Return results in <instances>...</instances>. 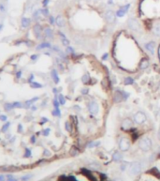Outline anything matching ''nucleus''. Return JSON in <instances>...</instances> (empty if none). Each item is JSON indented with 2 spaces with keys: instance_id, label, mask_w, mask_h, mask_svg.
Returning <instances> with one entry per match:
<instances>
[{
  "instance_id": "1",
  "label": "nucleus",
  "mask_w": 160,
  "mask_h": 181,
  "mask_svg": "<svg viewBox=\"0 0 160 181\" xmlns=\"http://www.w3.org/2000/svg\"><path fill=\"white\" fill-rule=\"evenodd\" d=\"M138 145H139V149H141L142 151L147 152V151L151 150V148H152V146H153V142H152V140H151L149 137H143V138H141L139 141Z\"/></svg>"
},
{
  "instance_id": "2",
  "label": "nucleus",
  "mask_w": 160,
  "mask_h": 181,
  "mask_svg": "<svg viewBox=\"0 0 160 181\" xmlns=\"http://www.w3.org/2000/svg\"><path fill=\"white\" fill-rule=\"evenodd\" d=\"M141 170H142V167L139 161H134L129 166V173L132 176H137V175L140 174Z\"/></svg>"
},
{
  "instance_id": "3",
  "label": "nucleus",
  "mask_w": 160,
  "mask_h": 181,
  "mask_svg": "<svg viewBox=\"0 0 160 181\" xmlns=\"http://www.w3.org/2000/svg\"><path fill=\"white\" fill-rule=\"evenodd\" d=\"M118 146H119V149L121 151L126 152V151H127L128 149L130 148V142H129V140L127 138L122 137L118 142Z\"/></svg>"
},
{
  "instance_id": "4",
  "label": "nucleus",
  "mask_w": 160,
  "mask_h": 181,
  "mask_svg": "<svg viewBox=\"0 0 160 181\" xmlns=\"http://www.w3.org/2000/svg\"><path fill=\"white\" fill-rule=\"evenodd\" d=\"M146 119H147V116H146V115H145V113L143 112H137L135 115H134L133 116V120L134 122L136 123V124H139V125H141V124H143L145 121H146Z\"/></svg>"
},
{
  "instance_id": "5",
  "label": "nucleus",
  "mask_w": 160,
  "mask_h": 181,
  "mask_svg": "<svg viewBox=\"0 0 160 181\" xmlns=\"http://www.w3.org/2000/svg\"><path fill=\"white\" fill-rule=\"evenodd\" d=\"M127 26L128 27L133 30V31H139L140 30V25H139V21L135 18H130L127 21Z\"/></svg>"
},
{
  "instance_id": "6",
  "label": "nucleus",
  "mask_w": 160,
  "mask_h": 181,
  "mask_svg": "<svg viewBox=\"0 0 160 181\" xmlns=\"http://www.w3.org/2000/svg\"><path fill=\"white\" fill-rule=\"evenodd\" d=\"M132 125H133V121H132V119H130L129 117H126V118H125L123 121H122L121 129H122L123 130H128V129H131Z\"/></svg>"
},
{
  "instance_id": "7",
  "label": "nucleus",
  "mask_w": 160,
  "mask_h": 181,
  "mask_svg": "<svg viewBox=\"0 0 160 181\" xmlns=\"http://www.w3.org/2000/svg\"><path fill=\"white\" fill-rule=\"evenodd\" d=\"M88 110L92 115H96L99 111V106L96 101H90L88 104Z\"/></svg>"
},
{
  "instance_id": "8",
  "label": "nucleus",
  "mask_w": 160,
  "mask_h": 181,
  "mask_svg": "<svg viewBox=\"0 0 160 181\" xmlns=\"http://www.w3.org/2000/svg\"><path fill=\"white\" fill-rule=\"evenodd\" d=\"M115 18H116V13H114L112 11L109 10L105 12V19L109 24H112L113 22L115 21Z\"/></svg>"
},
{
  "instance_id": "9",
  "label": "nucleus",
  "mask_w": 160,
  "mask_h": 181,
  "mask_svg": "<svg viewBox=\"0 0 160 181\" xmlns=\"http://www.w3.org/2000/svg\"><path fill=\"white\" fill-rule=\"evenodd\" d=\"M130 4H126V5L123 6V7H121L117 11H116V16L117 17H124L126 14V12L129 11V9H130Z\"/></svg>"
},
{
  "instance_id": "10",
  "label": "nucleus",
  "mask_w": 160,
  "mask_h": 181,
  "mask_svg": "<svg viewBox=\"0 0 160 181\" xmlns=\"http://www.w3.org/2000/svg\"><path fill=\"white\" fill-rule=\"evenodd\" d=\"M144 47L145 49L149 52L151 54H155V41H150V42L146 43L145 45H144Z\"/></svg>"
},
{
  "instance_id": "11",
  "label": "nucleus",
  "mask_w": 160,
  "mask_h": 181,
  "mask_svg": "<svg viewBox=\"0 0 160 181\" xmlns=\"http://www.w3.org/2000/svg\"><path fill=\"white\" fill-rule=\"evenodd\" d=\"M123 160V154L120 153L119 151H115L113 154H112V160L115 161V162H119V161H122Z\"/></svg>"
},
{
  "instance_id": "12",
  "label": "nucleus",
  "mask_w": 160,
  "mask_h": 181,
  "mask_svg": "<svg viewBox=\"0 0 160 181\" xmlns=\"http://www.w3.org/2000/svg\"><path fill=\"white\" fill-rule=\"evenodd\" d=\"M124 100L123 95H122V91H116L114 93V96H113V101L115 103H118L120 101H122Z\"/></svg>"
},
{
  "instance_id": "13",
  "label": "nucleus",
  "mask_w": 160,
  "mask_h": 181,
  "mask_svg": "<svg viewBox=\"0 0 160 181\" xmlns=\"http://www.w3.org/2000/svg\"><path fill=\"white\" fill-rule=\"evenodd\" d=\"M55 23H56V25H57L59 27H64L65 25H66L65 19L61 16V15H59V16L56 17V19H55Z\"/></svg>"
},
{
  "instance_id": "14",
  "label": "nucleus",
  "mask_w": 160,
  "mask_h": 181,
  "mask_svg": "<svg viewBox=\"0 0 160 181\" xmlns=\"http://www.w3.org/2000/svg\"><path fill=\"white\" fill-rule=\"evenodd\" d=\"M149 60L146 58H143L141 61H140V63H139V69H146L148 67H149Z\"/></svg>"
},
{
  "instance_id": "15",
  "label": "nucleus",
  "mask_w": 160,
  "mask_h": 181,
  "mask_svg": "<svg viewBox=\"0 0 160 181\" xmlns=\"http://www.w3.org/2000/svg\"><path fill=\"white\" fill-rule=\"evenodd\" d=\"M51 74H52V77H53V82H54L55 84H58V83H59V77H58V74H57V71H56L55 69H53Z\"/></svg>"
},
{
  "instance_id": "16",
  "label": "nucleus",
  "mask_w": 160,
  "mask_h": 181,
  "mask_svg": "<svg viewBox=\"0 0 160 181\" xmlns=\"http://www.w3.org/2000/svg\"><path fill=\"white\" fill-rule=\"evenodd\" d=\"M100 144V141H92L90 143L87 144V147L88 148H94V147H96Z\"/></svg>"
},
{
  "instance_id": "17",
  "label": "nucleus",
  "mask_w": 160,
  "mask_h": 181,
  "mask_svg": "<svg viewBox=\"0 0 160 181\" xmlns=\"http://www.w3.org/2000/svg\"><path fill=\"white\" fill-rule=\"evenodd\" d=\"M81 81L84 85H87L89 82H90V76L88 73H85L84 75H82V78H81Z\"/></svg>"
},
{
  "instance_id": "18",
  "label": "nucleus",
  "mask_w": 160,
  "mask_h": 181,
  "mask_svg": "<svg viewBox=\"0 0 160 181\" xmlns=\"http://www.w3.org/2000/svg\"><path fill=\"white\" fill-rule=\"evenodd\" d=\"M134 84V79L132 77H126L125 78V85H130Z\"/></svg>"
},
{
  "instance_id": "19",
  "label": "nucleus",
  "mask_w": 160,
  "mask_h": 181,
  "mask_svg": "<svg viewBox=\"0 0 160 181\" xmlns=\"http://www.w3.org/2000/svg\"><path fill=\"white\" fill-rule=\"evenodd\" d=\"M30 24V20L28 18H23L22 19V26L23 27H27Z\"/></svg>"
},
{
  "instance_id": "20",
  "label": "nucleus",
  "mask_w": 160,
  "mask_h": 181,
  "mask_svg": "<svg viewBox=\"0 0 160 181\" xmlns=\"http://www.w3.org/2000/svg\"><path fill=\"white\" fill-rule=\"evenodd\" d=\"M44 34H45V36H46L47 38L53 37V31H52V29H51V28H46V29L44 30Z\"/></svg>"
},
{
  "instance_id": "21",
  "label": "nucleus",
  "mask_w": 160,
  "mask_h": 181,
  "mask_svg": "<svg viewBox=\"0 0 160 181\" xmlns=\"http://www.w3.org/2000/svg\"><path fill=\"white\" fill-rule=\"evenodd\" d=\"M34 30H35V33L37 34V37H39L40 36V33H41V27H40V26H38V25L35 26Z\"/></svg>"
},
{
  "instance_id": "22",
  "label": "nucleus",
  "mask_w": 160,
  "mask_h": 181,
  "mask_svg": "<svg viewBox=\"0 0 160 181\" xmlns=\"http://www.w3.org/2000/svg\"><path fill=\"white\" fill-rule=\"evenodd\" d=\"M154 33H155L157 37H160V25H156L154 27Z\"/></svg>"
},
{
  "instance_id": "23",
  "label": "nucleus",
  "mask_w": 160,
  "mask_h": 181,
  "mask_svg": "<svg viewBox=\"0 0 160 181\" xmlns=\"http://www.w3.org/2000/svg\"><path fill=\"white\" fill-rule=\"evenodd\" d=\"M58 101H59V103L61 104V105H64L65 103H66V99H65V97L63 95H59L58 97Z\"/></svg>"
},
{
  "instance_id": "24",
  "label": "nucleus",
  "mask_w": 160,
  "mask_h": 181,
  "mask_svg": "<svg viewBox=\"0 0 160 181\" xmlns=\"http://www.w3.org/2000/svg\"><path fill=\"white\" fill-rule=\"evenodd\" d=\"M51 47V44L48 42H44L42 43V44H40L38 47H37V49H42V48H50Z\"/></svg>"
},
{
  "instance_id": "25",
  "label": "nucleus",
  "mask_w": 160,
  "mask_h": 181,
  "mask_svg": "<svg viewBox=\"0 0 160 181\" xmlns=\"http://www.w3.org/2000/svg\"><path fill=\"white\" fill-rule=\"evenodd\" d=\"M53 115L55 116H61V113L59 111V108H55V110L53 112Z\"/></svg>"
},
{
  "instance_id": "26",
  "label": "nucleus",
  "mask_w": 160,
  "mask_h": 181,
  "mask_svg": "<svg viewBox=\"0 0 160 181\" xmlns=\"http://www.w3.org/2000/svg\"><path fill=\"white\" fill-rule=\"evenodd\" d=\"M62 43L64 44L65 46H69V40L68 39H66V38H63V39H62Z\"/></svg>"
},
{
  "instance_id": "27",
  "label": "nucleus",
  "mask_w": 160,
  "mask_h": 181,
  "mask_svg": "<svg viewBox=\"0 0 160 181\" xmlns=\"http://www.w3.org/2000/svg\"><path fill=\"white\" fill-rule=\"evenodd\" d=\"M122 95H123L124 101H126L128 97H129V93H127V92H125V91H122Z\"/></svg>"
},
{
  "instance_id": "28",
  "label": "nucleus",
  "mask_w": 160,
  "mask_h": 181,
  "mask_svg": "<svg viewBox=\"0 0 160 181\" xmlns=\"http://www.w3.org/2000/svg\"><path fill=\"white\" fill-rule=\"evenodd\" d=\"M126 167H127V164H126V163H122L121 166H120V170L125 171L126 169Z\"/></svg>"
},
{
  "instance_id": "29",
  "label": "nucleus",
  "mask_w": 160,
  "mask_h": 181,
  "mask_svg": "<svg viewBox=\"0 0 160 181\" xmlns=\"http://www.w3.org/2000/svg\"><path fill=\"white\" fill-rule=\"evenodd\" d=\"M32 86L33 87H37V88H40V87H42V85H40V84H37V83H33Z\"/></svg>"
},
{
  "instance_id": "30",
  "label": "nucleus",
  "mask_w": 160,
  "mask_h": 181,
  "mask_svg": "<svg viewBox=\"0 0 160 181\" xmlns=\"http://www.w3.org/2000/svg\"><path fill=\"white\" fill-rule=\"evenodd\" d=\"M59 104H60V103H59V101H57V100L55 99V100L53 101V105H54V107H55V108H58Z\"/></svg>"
},
{
  "instance_id": "31",
  "label": "nucleus",
  "mask_w": 160,
  "mask_h": 181,
  "mask_svg": "<svg viewBox=\"0 0 160 181\" xmlns=\"http://www.w3.org/2000/svg\"><path fill=\"white\" fill-rule=\"evenodd\" d=\"M7 178H8V180H7V181H16V179H15V178H14V177H13L12 176H11V175L7 176Z\"/></svg>"
},
{
  "instance_id": "32",
  "label": "nucleus",
  "mask_w": 160,
  "mask_h": 181,
  "mask_svg": "<svg viewBox=\"0 0 160 181\" xmlns=\"http://www.w3.org/2000/svg\"><path fill=\"white\" fill-rule=\"evenodd\" d=\"M65 127H66V130H68V131H70L69 123V122H66V124H65Z\"/></svg>"
},
{
  "instance_id": "33",
  "label": "nucleus",
  "mask_w": 160,
  "mask_h": 181,
  "mask_svg": "<svg viewBox=\"0 0 160 181\" xmlns=\"http://www.w3.org/2000/svg\"><path fill=\"white\" fill-rule=\"evenodd\" d=\"M67 50H68V52H69V53H74V49L72 48V47H70V46H68V49H67Z\"/></svg>"
},
{
  "instance_id": "34",
  "label": "nucleus",
  "mask_w": 160,
  "mask_h": 181,
  "mask_svg": "<svg viewBox=\"0 0 160 181\" xmlns=\"http://www.w3.org/2000/svg\"><path fill=\"white\" fill-rule=\"evenodd\" d=\"M49 133H50V129H44V131H43V135H44V136H47V135H49Z\"/></svg>"
},
{
  "instance_id": "35",
  "label": "nucleus",
  "mask_w": 160,
  "mask_h": 181,
  "mask_svg": "<svg viewBox=\"0 0 160 181\" xmlns=\"http://www.w3.org/2000/svg\"><path fill=\"white\" fill-rule=\"evenodd\" d=\"M41 12H42L43 15H45V16H47V15L49 14V11H48V10H46V9H45V10H42V11H41Z\"/></svg>"
},
{
  "instance_id": "36",
  "label": "nucleus",
  "mask_w": 160,
  "mask_h": 181,
  "mask_svg": "<svg viewBox=\"0 0 160 181\" xmlns=\"http://www.w3.org/2000/svg\"><path fill=\"white\" fill-rule=\"evenodd\" d=\"M108 55H109L108 53H104L103 56H102V60H106V59L108 58Z\"/></svg>"
},
{
  "instance_id": "37",
  "label": "nucleus",
  "mask_w": 160,
  "mask_h": 181,
  "mask_svg": "<svg viewBox=\"0 0 160 181\" xmlns=\"http://www.w3.org/2000/svg\"><path fill=\"white\" fill-rule=\"evenodd\" d=\"M87 92H88V89H87V88H85V89H82V90H81V93H82L83 95H86V94H87Z\"/></svg>"
},
{
  "instance_id": "38",
  "label": "nucleus",
  "mask_w": 160,
  "mask_h": 181,
  "mask_svg": "<svg viewBox=\"0 0 160 181\" xmlns=\"http://www.w3.org/2000/svg\"><path fill=\"white\" fill-rule=\"evenodd\" d=\"M50 23H51V24H53V23H54V18H53V16L50 17Z\"/></svg>"
},
{
  "instance_id": "39",
  "label": "nucleus",
  "mask_w": 160,
  "mask_h": 181,
  "mask_svg": "<svg viewBox=\"0 0 160 181\" xmlns=\"http://www.w3.org/2000/svg\"><path fill=\"white\" fill-rule=\"evenodd\" d=\"M48 2H49V0H44V1H43V6L46 7V6L48 5Z\"/></svg>"
},
{
  "instance_id": "40",
  "label": "nucleus",
  "mask_w": 160,
  "mask_h": 181,
  "mask_svg": "<svg viewBox=\"0 0 160 181\" xmlns=\"http://www.w3.org/2000/svg\"><path fill=\"white\" fill-rule=\"evenodd\" d=\"M113 181H123V180H122L121 178H115V179H114Z\"/></svg>"
},
{
  "instance_id": "41",
  "label": "nucleus",
  "mask_w": 160,
  "mask_h": 181,
  "mask_svg": "<svg viewBox=\"0 0 160 181\" xmlns=\"http://www.w3.org/2000/svg\"><path fill=\"white\" fill-rule=\"evenodd\" d=\"M158 116H159V117H160V109H159V112H158Z\"/></svg>"
}]
</instances>
